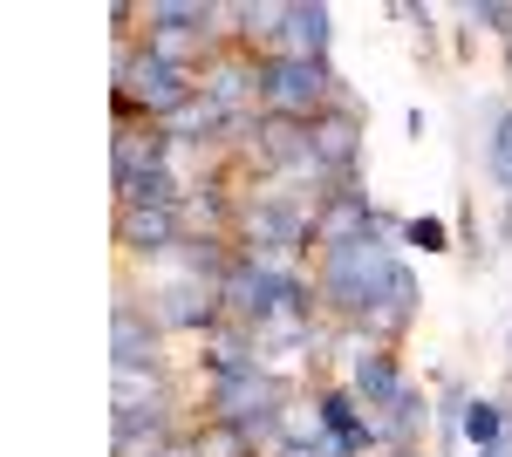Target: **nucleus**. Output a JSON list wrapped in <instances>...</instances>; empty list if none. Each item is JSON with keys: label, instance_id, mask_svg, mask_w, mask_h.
<instances>
[{"label": "nucleus", "instance_id": "obj_1", "mask_svg": "<svg viewBox=\"0 0 512 457\" xmlns=\"http://www.w3.org/2000/svg\"><path fill=\"white\" fill-rule=\"evenodd\" d=\"M499 171L512 178V123H506V137H499Z\"/></svg>", "mask_w": 512, "mask_h": 457}]
</instances>
